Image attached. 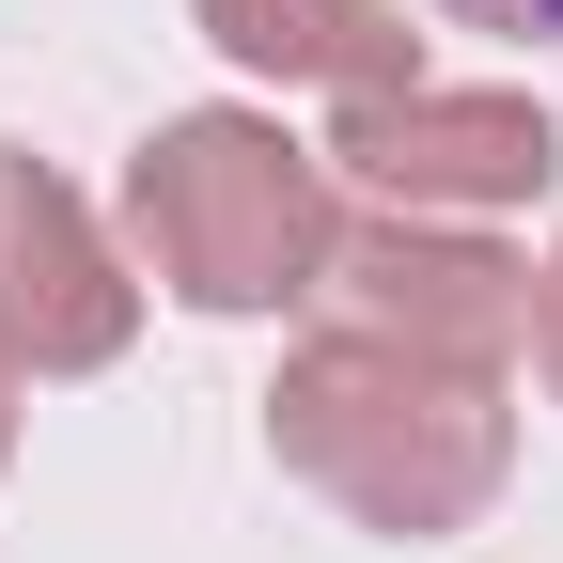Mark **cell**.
<instances>
[{"label":"cell","instance_id":"1","mask_svg":"<svg viewBox=\"0 0 563 563\" xmlns=\"http://www.w3.org/2000/svg\"><path fill=\"white\" fill-rule=\"evenodd\" d=\"M266 454L298 470L313 501H344L361 532L439 548V532H470L485 501H501L517 407H501V376L422 361V344H391V329H313L298 361L266 376Z\"/></svg>","mask_w":563,"mask_h":563},{"label":"cell","instance_id":"2","mask_svg":"<svg viewBox=\"0 0 563 563\" xmlns=\"http://www.w3.org/2000/svg\"><path fill=\"white\" fill-rule=\"evenodd\" d=\"M125 235L188 313H282L329 282L344 203H329V157L282 141L266 110H173L125 157Z\"/></svg>","mask_w":563,"mask_h":563},{"label":"cell","instance_id":"3","mask_svg":"<svg viewBox=\"0 0 563 563\" xmlns=\"http://www.w3.org/2000/svg\"><path fill=\"white\" fill-rule=\"evenodd\" d=\"M329 173H361L407 220H501V203H548L563 173V125L532 95H454V79H391V95H344V125L313 141Z\"/></svg>","mask_w":563,"mask_h":563},{"label":"cell","instance_id":"4","mask_svg":"<svg viewBox=\"0 0 563 563\" xmlns=\"http://www.w3.org/2000/svg\"><path fill=\"white\" fill-rule=\"evenodd\" d=\"M313 298L344 329H391V344L470 361V376H501L517 344H532V266L501 235H470V220H407V203L329 235V282H313Z\"/></svg>","mask_w":563,"mask_h":563},{"label":"cell","instance_id":"5","mask_svg":"<svg viewBox=\"0 0 563 563\" xmlns=\"http://www.w3.org/2000/svg\"><path fill=\"white\" fill-rule=\"evenodd\" d=\"M125 329H141V282L79 220V188L32 141H0V344H16V376H95L125 361Z\"/></svg>","mask_w":563,"mask_h":563},{"label":"cell","instance_id":"6","mask_svg":"<svg viewBox=\"0 0 563 563\" xmlns=\"http://www.w3.org/2000/svg\"><path fill=\"white\" fill-rule=\"evenodd\" d=\"M203 47H235L251 79H329V95H391L422 79V32L391 0H188Z\"/></svg>","mask_w":563,"mask_h":563},{"label":"cell","instance_id":"7","mask_svg":"<svg viewBox=\"0 0 563 563\" xmlns=\"http://www.w3.org/2000/svg\"><path fill=\"white\" fill-rule=\"evenodd\" d=\"M454 32H517V47H563V0H439Z\"/></svg>","mask_w":563,"mask_h":563},{"label":"cell","instance_id":"8","mask_svg":"<svg viewBox=\"0 0 563 563\" xmlns=\"http://www.w3.org/2000/svg\"><path fill=\"white\" fill-rule=\"evenodd\" d=\"M532 344H548V391H563V251H548V282H532Z\"/></svg>","mask_w":563,"mask_h":563},{"label":"cell","instance_id":"9","mask_svg":"<svg viewBox=\"0 0 563 563\" xmlns=\"http://www.w3.org/2000/svg\"><path fill=\"white\" fill-rule=\"evenodd\" d=\"M0 470H16V344H0Z\"/></svg>","mask_w":563,"mask_h":563}]
</instances>
